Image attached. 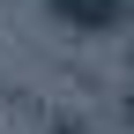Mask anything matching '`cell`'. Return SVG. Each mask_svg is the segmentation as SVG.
Listing matches in <instances>:
<instances>
[{
    "mask_svg": "<svg viewBox=\"0 0 134 134\" xmlns=\"http://www.w3.org/2000/svg\"><path fill=\"white\" fill-rule=\"evenodd\" d=\"M52 8V23H67V30H112L127 15V0H45Z\"/></svg>",
    "mask_w": 134,
    "mask_h": 134,
    "instance_id": "6da1fadb",
    "label": "cell"
},
{
    "mask_svg": "<svg viewBox=\"0 0 134 134\" xmlns=\"http://www.w3.org/2000/svg\"><path fill=\"white\" fill-rule=\"evenodd\" d=\"M60 134H75V127H60Z\"/></svg>",
    "mask_w": 134,
    "mask_h": 134,
    "instance_id": "7a4b0ae2",
    "label": "cell"
},
{
    "mask_svg": "<svg viewBox=\"0 0 134 134\" xmlns=\"http://www.w3.org/2000/svg\"><path fill=\"white\" fill-rule=\"evenodd\" d=\"M127 112H134V97H127Z\"/></svg>",
    "mask_w": 134,
    "mask_h": 134,
    "instance_id": "3957f363",
    "label": "cell"
}]
</instances>
